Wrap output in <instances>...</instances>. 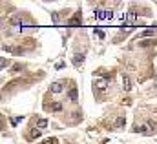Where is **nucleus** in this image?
Masks as SVG:
<instances>
[{"instance_id": "nucleus-1", "label": "nucleus", "mask_w": 157, "mask_h": 144, "mask_svg": "<svg viewBox=\"0 0 157 144\" xmlns=\"http://www.w3.org/2000/svg\"><path fill=\"white\" fill-rule=\"evenodd\" d=\"M133 131H135V133H144V135H152V133H154V130H152L148 124H139V126L133 128Z\"/></svg>"}, {"instance_id": "nucleus-2", "label": "nucleus", "mask_w": 157, "mask_h": 144, "mask_svg": "<svg viewBox=\"0 0 157 144\" xmlns=\"http://www.w3.org/2000/svg\"><path fill=\"white\" fill-rule=\"evenodd\" d=\"M64 86H66V80H57V82H53V84H51V93H60V91L64 89Z\"/></svg>"}, {"instance_id": "nucleus-3", "label": "nucleus", "mask_w": 157, "mask_h": 144, "mask_svg": "<svg viewBox=\"0 0 157 144\" xmlns=\"http://www.w3.org/2000/svg\"><path fill=\"white\" fill-rule=\"evenodd\" d=\"M68 97H70V100H71V102H77L78 93H77V88H75V86H71V88H70V91H68Z\"/></svg>"}, {"instance_id": "nucleus-4", "label": "nucleus", "mask_w": 157, "mask_h": 144, "mask_svg": "<svg viewBox=\"0 0 157 144\" xmlns=\"http://www.w3.org/2000/svg\"><path fill=\"white\" fill-rule=\"evenodd\" d=\"M122 88H124V91H130L132 89V80H130L128 75H122Z\"/></svg>"}, {"instance_id": "nucleus-5", "label": "nucleus", "mask_w": 157, "mask_h": 144, "mask_svg": "<svg viewBox=\"0 0 157 144\" xmlns=\"http://www.w3.org/2000/svg\"><path fill=\"white\" fill-rule=\"evenodd\" d=\"M95 88L101 89V91H104V89L108 88V82H106L104 78H97V80H95Z\"/></svg>"}, {"instance_id": "nucleus-6", "label": "nucleus", "mask_w": 157, "mask_h": 144, "mask_svg": "<svg viewBox=\"0 0 157 144\" xmlns=\"http://www.w3.org/2000/svg\"><path fill=\"white\" fill-rule=\"evenodd\" d=\"M155 44V38H148V40H141L139 42V47H150Z\"/></svg>"}, {"instance_id": "nucleus-7", "label": "nucleus", "mask_w": 157, "mask_h": 144, "mask_svg": "<svg viewBox=\"0 0 157 144\" xmlns=\"http://www.w3.org/2000/svg\"><path fill=\"white\" fill-rule=\"evenodd\" d=\"M73 62H75V66H80V64L84 62V55H82V53H80V55H75V57H73Z\"/></svg>"}, {"instance_id": "nucleus-8", "label": "nucleus", "mask_w": 157, "mask_h": 144, "mask_svg": "<svg viewBox=\"0 0 157 144\" xmlns=\"http://www.w3.org/2000/svg\"><path fill=\"white\" fill-rule=\"evenodd\" d=\"M124 124H126V119L124 117H117L115 119V128H122Z\"/></svg>"}, {"instance_id": "nucleus-9", "label": "nucleus", "mask_w": 157, "mask_h": 144, "mask_svg": "<svg viewBox=\"0 0 157 144\" xmlns=\"http://www.w3.org/2000/svg\"><path fill=\"white\" fill-rule=\"evenodd\" d=\"M37 126H39V130H44V128L48 126V120H46V119H39V120H37Z\"/></svg>"}, {"instance_id": "nucleus-10", "label": "nucleus", "mask_w": 157, "mask_h": 144, "mask_svg": "<svg viewBox=\"0 0 157 144\" xmlns=\"http://www.w3.org/2000/svg\"><path fill=\"white\" fill-rule=\"evenodd\" d=\"M51 109H53V111H62V104H60V102H53V104H51Z\"/></svg>"}, {"instance_id": "nucleus-11", "label": "nucleus", "mask_w": 157, "mask_h": 144, "mask_svg": "<svg viewBox=\"0 0 157 144\" xmlns=\"http://www.w3.org/2000/svg\"><path fill=\"white\" fill-rule=\"evenodd\" d=\"M37 137H40V130L39 128H33L31 130V139H37Z\"/></svg>"}, {"instance_id": "nucleus-12", "label": "nucleus", "mask_w": 157, "mask_h": 144, "mask_svg": "<svg viewBox=\"0 0 157 144\" xmlns=\"http://www.w3.org/2000/svg\"><path fill=\"white\" fill-rule=\"evenodd\" d=\"M55 141H57V139H51V137H49V139H46L42 144H55Z\"/></svg>"}, {"instance_id": "nucleus-13", "label": "nucleus", "mask_w": 157, "mask_h": 144, "mask_svg": "<svg viewBox=\"0 0 157 144\" xmlns=\"http://www.w3.org/2000/svg\"><path fill=\"white\" fill-rule=\"evenodd\" d=\"M135 18H137V17H135V13H130V15H128V20H132V22H133Z\"/></svg>"}, {"instance_id": "nucleus-14", "label": "nucleus", "mask_w": 157, "mask_h": 144, "mask_svg": "<svg viewBox=\"0 0 157 144\" xmlns=\"http://www.w3.org/2000/svg\"><path fill=\"white\" fill-rule=\"evenodd\" d=\"M144 35H155V29H146Z\"/></svg>"}, {"instance_id": "nucleus-15", "label": "nucleus", "mask_w": 157, "mask_h": 144, "mask_svg": "<svg viewBox=\"0 0 157 144\" xmlns=\"http://www.w3.org/2000/svg\"><path fill=\"white\" fill-rule=\"evenodd\" d=\"M95 35H99V36H101V38H104V33H102L101 29H95Z\"/></svg>"}, {"instance_id": "nucleus-16", "label": "nucleus", "mask_w": 157, "mask_h": 144, "mask_svg": "<svg viewBox=\"0 0 157 144\" xmlns=\"http://www.w3.org/2000/svg\"><path fill=\"white\" fill-rule=\"evenodd\" d=\"M0 64H2V70H6V66H7V62H6V59H2V60H0Z\"/></svg>"}]
</instances>
